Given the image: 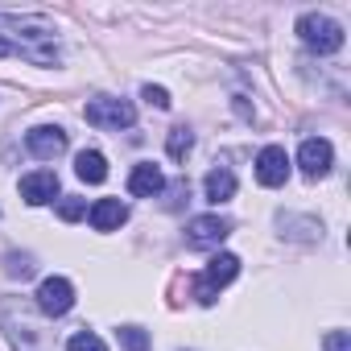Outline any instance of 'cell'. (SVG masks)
<instances>
[{
    "label": "cell",
    "mask_w": 351,
    "mask_h": 351,
    "mask_svg": "<svg viewBox=\"0 0 351 351\" xmlns=\"http://www.w3.org/2000/svg\"><path fill=\"white\" fill-rule=\"evenodd\" d=\"M236 273H240V256H236V252L211 256V265L195 277V302H199V306H215L219 289H223L228 281H236Z\"/></svg>",
    "instance_id": "cell-1"
},
{
    "label": "cell",
    "mask_w": 351,
    "mask_h": 351,
    "mask_svg": "<svg viewBox=\"0 0 351 351\" xmlns=\"http://www.w3.org/2000/svg\"><path fill=\"white\" fill-rule=\"evenodd\" d=\"M298 38H302L310 50H318V54L343 50V25H339L335 17H326V13H306V17H298Z\"/></svg>",
    "instance_id": "cell-2"
},
{
    "label": "cell",
    "mask_w": 351,
    "mask_h": 351,
    "mask_svg": "<svg viewBox=\"0 0 351 351\" xmlns=\"http://www.w3.org/2000/svg\"><path fill=\"white\" fill-rule=\"evenodd\" d=\"M83 116H87V124H95V128H112V132L136 124V108H132L128 99H116V95H95V99L83 108Z\"/></svg>",
    "instance_id": "cell-3"
},
{
    "label": "cell",
    "mask_w": 351,
    "mask_h": 351,
    "mask_svg": "<svg viewBox=\"0 0 351 351\" xmlns=\"http://www.w3.org/2000/svg\"><path fill=\"white\" fill-rule=\"evenodd\" d=\"M228 236H232V219H223V215H199V219L186 223V244L191 248H219Z\"/></svg>",
    "instance_id": "cell-4"
},
{
    "label": "cell",
    "mask_w": 351,
    "mask_h": 351,
    "mask_svg": "<svg viewBox=\"0 0 351 351\" xmlns=\"http://www.w3.org/2000/svg\"><path fill=\"white\" fill-rule=\"evenodd\" d=\"M298 165H302L306 178H326L330 165H335V149H330V141H326V136H306L302 149H298Z\"/></svg>",
    "instance_id": "cell-5"
},
{
    "label": "cell",
    "mask_w": 351,
    "mask_h": 351,
    "mask_svg": "<svg viewBox=\"0 0 351 351\" xmlns=\"http://www.w3.org/2000/svg\"><path fill=\"white\" fill-rule=\"evenodd\" d=\"M75 306V285L66 277H46L38 285V310L50 314V318H62L66 310Z\"/></svg>",
    "instance_id": "cell-6"
},
{
    "label": "cell",
    "mask_w": 351,
    "mask_h": 351,
    "mask_svg": "<svg viewBox=\"0 0 351 351\" xmlns=\"http://www.w3.org/2000/svg\"><path fill=\"white\" fill-rule=\"evenodd\" d=\"M25 149H29L38 161H54V157L66 153V132H62L58 124H38V128L25 132Z\"/></svg>",
    "instance_id": "cell-7"
},
{
    "label": "cell",
    "mask_w": 351,
    "mask_h": 351,
    "mask_svg": "<svg viewBox=\"0 0 351 351\" xmlns=\"http://www.w3.org/2000/svg\"><path fill=\"white\" fill-rule=\"evenodd\" d=\"M285 178H289V157H285V149L281 145H265L256 153V182L273 191V186H285Z\"/></svg>",
    "instance_id": "cell-8"
},
{
    "label": "cell",
    "mask_w": 351,
    "mask_h": 351,
    "mask_svg": "<svg viewBox=\"0 0 351 351\" xmlns=\"http://www.w3.org/2000/svg\"><path fill=\"white\" fill-rule=\"evenodd\" d=\"M21 199H25L29 207L54 203V199H58V173H54V169H34V173H25V178H21Z\"/></svg>",
    "instance_id": "cell-9"
},
{
    "label": "cell",
    "mask_w": 351,
    "mask_h": 351,
    "mask_svg": "<svg viewBox=\"0 0 351 351\" xmlns=\"http://www.w3.org/2000/svg\"><path fill=\"white\" fill-rule=\"evenodd\" d=\"M128 191H132L136 199H157V195L165 191V173H161L153 161H141V165H132V173H128Z\"/></svg>",
    "instance_id": "cell-10"
},
{
    "label": "cell",
    "mask_w": 351,
    "mask_h": 351,
    "mask_svg": "<svg viewBox=\"0 0 351 351\" xmlns=\"http://www.w3.org/2000/svg\"><path fill=\"white\" fill-rule=\"evenodd\" d=\"M87 219H91L95 232H116V228L128 223V207L120 199H95L91 211H87Z\"/></svg>",
    "instance_id": "cell-11"
},
{
    "label": "cell",
    "mask_w": 351,
    "mask_h": 351,
    "mask_svg": "<svg viewBox=\"0 0 351 351\" xmlns=\"http://www.w3.org/2000/svg\"><path fill=\"white\" fill-rule=\"evenodd\" d=\"M203 191H207V203H228V199H236V173L228 169V165H219V169H211L207 178H203Z\"/></svg>",
    "instance_id": "cell-12"
},
{
    "label": "cell",
    "mask_w": 351,
    "mask_h": 351,
    "mask_svg": "<svg viewBox=\"0 0 351 351\" xmlns=\"http://www.w3.org/2000/svg\"><path fill=\"white\" fill-rule=\"evenodd\" d=\"M75 173H79L83 182L99 186V182L108 178V157H104V153H95V149H83V153L75 157Z\"/></svg>",
    "instance_id": "cell-13"
},
{
    "label": "cell",
    "mask_w": 351,
    "mask_h": 351,
    "mask_svg": "<svg viewBox=\"0 0 351 351\" xmlns=\"http://www.w3.org/2000/svg\"><path fill=\"white\" fill-rule=\"evenodd\" d=\"M195 149V132L186 128V124H178V128H169V136H165V153L173 157V161H186V153Z\"/></svg>",
    "instance_id": "cell-14"
},
{
    "label": "cell",
    "mask_w": 351,
    "mask_h": 351,
    "mask_svg": "<svg viewBox=\"0 0 351 351\" xmlns=\"http://www.w3.org/2000/svg\"><path fill=\"white\" fill-rule=\"evenodd\" d=\"M66 351H108V347H104V339L95 330H75L71 343H66Z\"/></svg>",
    "instance_id": "cell-15"
},
{
    "label": "cell",
    "mask_w": 351,
    "mask_h": 351,
    "mask_svg": "<svg viewBox=\"0 0 351 351\" xmlns=\"http://www.w3.org/2000/svg\"><path fill=\"white\" fill-rule=\"evenodd\" d=\"M120 343L124 351H149V335L141 326H120Z\"/></svg>",
    "instance_id": "cell-16"
},
{
    "label": "cell",
    "mask_w": 351,
    "mask_h": 351,
    "mask_svg": "<svg viewBox=\"0 0 351 351\" xmlns=\"http://www.w3.org/2000/svg\"><path fill=\"white\" fill-rule=\"evenodd\" d=\"M83 215H87V203H83V199H62V203H58V219L75 223V219H83Z\"/></svg>",
    "instance_id": "cell-17"
},
{
    "label": "cell",
    "mask_w": 351,
    "mask_h": 351,
    "mask_svg": "<svg viewBox=\"0 0 351 351\" xmlns=\"http://www.w3.org/2000/svg\"><path fill=\"white\" fill-rule=\"evenodd\" d=\"M141 95H145V99H149L153 108H161V112H165V108L173 104V99H169V91H165V87H153V83H145V87H141Z\"/></svg>",
    "instance_id": "cell-18"
},
{
    "label": "cell",
    "mask_w": 351,
    "mask_h": 351,
    "mask_svg": "<svg viewBox=\"0 0 351 351\" xmlns=\"http://www.w3.org/2000/svg\"><path fill=\"white\" fill-rule=\"evenodd\" d=\"M322 347H326V351H351V335H347V330H330V335L322 339Z\"/></svg>",
    "instance_id": "cell-19"
}]
</instances>
